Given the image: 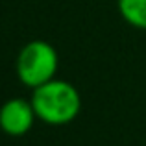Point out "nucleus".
Masks as SVG:
<instances>
[{
	"mask_svg": "<svg viewBox=\"0 0 146 146\" xmlns=\"http://www.w3.org/2000/svg\"><path fill=\"white\" fill-rule=\"evenodd\" d=\"M32 106L37 118L50 126L72 122L82 109V96L72 83L65 80H50L32 91Z\"/></svg>",
	"mask_w": 146,
	"mask_h": 146,
	"instance_id": "1",
	"label": "nucleus"
},
{
	"mask_svg": "<svg viewBox=\"0 0 146 146\" xmlns=\"http://www.w3.org/2000/svg\"><path fill=\"white\" fill-rule=\"evenodd\" d=\"M57 67H59V57L56 48L41 39L26 43L17 54V61H15L17 78L21 80L22 85L30 87L32 91L56 78Z\"/></svg>",
	"mask_w": 146,
	"mask_h": 146,
	"instance_id": "2",
	"label": "nucleus"
},
{
	"mask_svg": "<svg viewBox=\"0 0 146 146\" xmlns=\"http://www.w3.org/2000/svg\"><path fill=\"white\" fill-rule=\"evenodd\" d=\"M37 115L30 100L11 98L0 107V129L11 137H22L33 128Z\"/></svg>",
	"mask_w": 146,
	"mask_h": 146,
	"instance_id": "3",
	"label": "nucleus"
},
{
	"mask_svg": "<svg viewBox=\"0 0 146 146\" xmlns=\"http://www.w3.org/2000/svg\"><path fill=\"white\" fill-rule=\"evenodd\" d=\"M118 11L133 28L146 30V0H118Z\"/></svg>",
	"mask_w": 146,
	"mask_h": 146,
	"instance_id": "4",
	"label": "nucleus"
}]
</instances>
